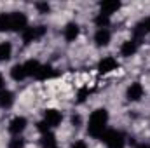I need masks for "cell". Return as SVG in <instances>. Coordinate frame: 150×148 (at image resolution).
<instances>
[{
  "mask_svg": "<svg viewBox=\"0 0 150 148\" xmlns=\"http://www.w3.org/2000/svg\"><path fill=\"white\" fill-rule=\"evenodd\" d=\"M94 25L98 26V28H108L110 26V16H105V14H96V18H94Z\"/></svg>",
  "mask_w": 150,
  "mask_h": 148,
  "instance_id": "20",
  "label": "cell"
},
{
  "mask_svg": "<svg viewBox=\"0 0 150 148\" xmlns=\"http://www.w3.org/2000/svg\"><path fill=\"white\" fill-rule=\"evenodd\" d=\"M117 68H119V63H117V59L113 56H105L98 63V72L100 73H110V72L117 70Z\"/></svg>",
  "mask_w": 150,
  "mask_h": 148,
  "instance_id": "8",
  "label": "cell"
},
{
  "mask_svg": "<svg viewBox=\"0 0 150 148\" xmlns=\"http://www.w3.org/2000/svg\"><path fill=\"white\" fill-rule=\"evenodd\" d=\"M45 33H47V28H45V26H28V28L21 33V38H23V44H25V45H30V44L40 40Z\"/></svg>",
  "mask_w": 150,
  "mask_h": 148,
  "instance_id": "4",
  "label": "cell"
},
{
  "mask_svg": "<svg viewBox=\"0 0 150 148\" xmlns=\"http://www.w3.org/2000/svg\"><path fill=\"white\" fill-rule=\"evenodd\" d=\"M14 101H16V96H14L12 91H9V89L0 91V108L9 110V108L14 105Z\"/></svg>",
  "mask_w": 150,
  "mask_h": 148,
  "instance_id": "13",
  "label": "cell"
},
{
  "mask_svg": "<svg viewBox=\"0 0 150 148\" xmlns=\"http://www.w3.org/2000/svg\"><path fill=\"white\" fill-rule=\"evenodd\" d=\"M142 23V26H143V30H145V33H150V16H147L143 21H140Z\"/></svg>",
  "mask_w": 150,
  "mask_h": 148,
  "instance_id": "25",
  "label": "cell"
},
{
  "mask_svg": "<svg viewBox=\"0 0 150 148\" xmlns=\"http://www.w3.org/2000/svg\"><path fill=\"white\" fill-rule=\"evenodd\" d=\"M108 125V110L107 108H96L89 115V122H87V134L91 138L101 140V136L105 134Z\"/></svg>",
  "mask_w": 150,
  "mask_h": 148,
  "instance_id": "1",
  "label": "cell"
},
{
  "mask_svg": "<svg viewBox=\"0 0 150 148\" xmlns=\"http://www.w3.org/2000/svg\"><path fill=\"white\" fill-rule=\"evenodd\" d=\"M87 94H89V91H87V89H82V91L79 92V103H82V101L86 99V96H87Z\"/></svg>",
  "mask_w": 150,
  "mask_h": 148,
  "instance_id": "27",
  "label": "cell"
},
{
  "mask_svg": "<svg viewBox=\"0 0 150 148\" xmlns=\"http://www.w3.org/2000/svg\"><path fill=\"white\" fill-rule=\"evenodd\" d=\"M25 145H26V141L23 136H12L9 140V148H25Z\"/></svg>",
  "mask_w": 150,
  "mask_h": 148,
  "instance_id": "21",
  "label": "cell"
},
{
  "mask_svg": "<svg viewBox=\"0 0 150 148\" xmlns=\"http://www.w3.org/2000/svg\"><path fill=\"white\" fill-rule=\"evenodd\" d=\"M134 148H150V143H140V145H136Z\"/></svg>",
  "mask_w": 150,
  "mask_h": 148,
  "instance_id": "29",
  "label": "cell"
},
{
  "mask_svg": "<svg viewBox=\"0 0 150 148\" xmlns=\"http://www.w3.org/2000/svg\"><path fill=\"white\" fill-rule=\"evenodd\" d=\"M37 129L40 134H45V132H49L51 131V127L47 125V122H44V120H40V122H37Z\"/></svg>",
  "mask_w": 150,
  "mask_h": 148,
  "instance_id": "23",
  "label": "cell"
},
{
  "mask_svg": "<svg viewBox=\"0 0 150 148\" xmlns=\"http://www.w3.org/2000/svg\"><path fill=\"white\" fill-rule=\"evenodd\" d=\"M44 122H47V125L52 129V127H58L61 122H63V113L59 110H54V108H49V110L44 111Z\"/></svg>",
  "mask_w": 150,
  "mask_h": 148,
  "instance_id": "7",
  "label": "cell"
},
{
  "mask_svg": "<svg viewBox=\"0 0 150 148\" xmlns=\"http://www.w3.org/2000/svg\"><path fill=\"white\" fill-rule=\"evenodd\" d=\"M80 124H82V117L79 113H74L72 115V125L74 127H80Z\"/></svg>",
  "mask_w": 150,
  "mask_h": 148,
  "instance_id": "24",
  "label": "cell"
},
{
  "mask_svg": "<svg viewBox=\"0 0 150 148\" xmlns=\"http://www.w3.org/2000/svg\"><path fill=\"white\" fill-rule=\"evenodd\" d=\"M12 56V44L11 42H0V63L9 61Z\"/></svg>",
  "mask_w": 150,
  "mask_h": 148,
  "instance_id": "17",
  "label": "cell"
},
{
  "mask_svg": "<svg viewBox=\"0 0 150 148\" xmlns=\"http://www.w3.org/2000/svg\"><path fill=\"white\" fill-rule=\"evenodd\" d=\"M54 75H56V70H54L51 65H40L35 78H37V80H47V78H52Z\"/></svg>",
  "mask_w": 150,
  "mask_h": 148,
  "instance_id": "15",
  "label": "cell"
},
{
  "mask_svg": "<svg viewBox=\"0 0 150 148\" xmlns=\"http://www.w3.org/2000/svg\"><path fill=\"white\" fill-rule=\"evenodd\" d=\"M70 148H87V143H86V141H82V140H79V141H75Z\"/></svg>",
  "mask_w": 150,
  "mask_h": 148,
  "instance_id": "26",
  "label": "cell"
},
{
  "mask_svg": "<svg viewBox=\"0 0 150 148\" xmlns=\"http://www.w3.org/2000/svg\"><path fill=\"white\" fill-rule=\"evenodd\" d=\"M9 14H11V32L23 33L28 28V16L25 12H21V11L9 12Z\"/></svg>",
  "mask_w": 150,
  "mask_h": 148,
  "instance_id": "3",
  "label": "cell"
},
{
  "mask_svg": "<svg viewBox=\"0 0 150 148\" xmlns=\"http://www.w3.org/2000/svg\"><path fill=\"white\" fill-rule=\"evenodd\" d=\"M143 94H145V89H143V85H142L140 82H133V84L126 89V98H127V101H131V103L140 101V99L143 98Z\"/></svg>",
  "mask_w": 150,
  "mask_h": 148,
  "instance_id": "6",
  "label": "cell"
},
{
  "mask_svg": "<svg viewBox=\"0 0 150 148\" xmlns=\"http://www.w3.org/2000/svg\"><path fill=\"white\" fill-rule=\"evenodd\" d=\"M26 125H28V120L23 117V115H16V117H12L11 118V122H9V132L12 134V136H21L23 132H25V129H26Z\"/></svg>",
  "mask_w": 150,
  "mask_h": 148,
  "instance_id": "5",
  "label": "cell"
},
{
  "mask_svg": "<svg viewBox=\"0 0 150 148\" xmlns=\"http://www.w3.org/2000/svg\"><path fill=\"white\" fill-rule=\"evenodd\" d=\"M120 7H122V4H120L119 0H105V2L100 4V12L112 18V14H115Z\"/></svg>",
  "mask_w": 150,
  "mask_h": 148,
  "instance_id": "10",
  "label": "cell"
},
{
  "mask_svg": "<svg viewBox=\"0 0 150 148\" xmlns=\"http://www.w3.org/2000/svg\"><path fill=\"white\" fill-rule=\"evenodd\" d=\"M23 66H25V72H26L28 77H35L38 68H40V63H38L37 59H28L26 63H23Z\"/></svg>",
  "mask_w": 150,
  "mask_h": 148,
  "instance_id": "18",
  "label": "cell"
},
{
  "mask_svg": "<svg viewBox=\"0 0 150 148\" xmlns=\"http://www.w3.org/2000/svg\"><path fill=\"white\" fill-rule=\"evenodd\" d=\"M4 32H11V14L9 12L0 14V33Z\"/></svg>",
  "mask_w": 150,
  "mask_h": 148,
  "instance_id": "19",
  "label": "cell"
},
{
  "mask_svg": "<svg viewBox=\"0 0 150 148\" xmlns=\"http://www.w3.org/2000/svg\"><path fill=\"white\" fill-rule=\"evenodd\" d=\"M112 40V32L108 28H98L94 33V44L98 47H107Z\"/></svg>",
  "mask_w": 150,
  "mask_h": 148,
  "instance_id": "9",
  "label": "cell"
},
{
  "mask_svg": "<svg viewBox=\"0 0 150 148\" xmlns=\"http://www.w3.org/2000/svg\"><path fill=\"white\" fill-rule=\"evenodd\" d=\"M28 75L25 72V66H23V63H18V65H14L12 68H11V78L12 80H16V82H21V80H25Z\"/></svg>",
  "mask_w": 150,
  "mask_h": 148,
  "instance_id": "16",
  "label": "cell"
},
{
  "mask_svg": "<svg viewBox=\"0 0 150 148\" xmlns=\"http://www.w3.org/2000/svg\"><path fill=\"white\" fill-rule=\"evenodd\" d=\"M138 45H140V44H138L134 38H129V40H126V42L120 45V54H122L124 58H131V56L136 54Z\"/></svg>",
  "mask_w": 150,
  "mask_h": 148,
  "instance_id": "12",
  "label": "cell"
},
{
  "mask_svg": "<svg viewBox=\"0 0 150 148\" xmlns=\"http://www.w3.org/2000/svg\"><path fill=\"white\" fill-rule=\"evenodd\" d=\"M40 148H58V140L51 131L40 134Z\"/></svg>",
  "mask_w": 150,
  "mask_h": 148,
  "instance_id": "14",
  "label": "cell"
},
{
  "mask_svg": "<svg viewBox=\"0 0 150 148\" xmlns=\"http://www.w3.org/2000/svg\"><path fill=\"white\" fill-rule=\"evenodd\" d=\"M35 7H37V11L40 14H49V12H51V5H49L47 2H37Z\"/></svg>",
  "mask_w": 150,
  "mask_h": 148,
  "instance_id": "22",
  "label": "cell"
},
{
  "mask_svg": "<svg viewBox=\"0 0 150 148\" xmlns=\"http://www.w3.org/2000/svg\"><path fill=\"white\" fill-rule=\"evenodd\" d=\"M101 141L107 145V148H126V136L117 129H107L101 136Z\"/></svg>",
  "mask_w": 150,
  "mask_h": 148,
  "instance_id": "2",
  "label": "cell"
},
{
  "mask_svg": "<svg viewBox=\"0 0 150 148\" xmlns=\"http://www.w3.org/2000/svg\"><path fill=\"white\" fill-rule=\"evenodd\" d=\"M5 89V80H4V77L0 75V91H4Z\"/></svg>",
  "mask_w": 150,
  "mask_h": 148,
  "instance_id": "28",
  "label": "cell"
},
{
  "mask_svg": "<svg viewBox=\"0 0 150 148\" xmlns=\"http://www.w3.org/2000/svg\"><path fill=\"white\" fill-rule=\"evenodd\" d=\"M80 35V26L77 23H68L65 28H63V37L67 42H75Z\"/></svg>",
  "mask_w": 150,
  "mask_h": 148,
  "instance_id": "11",
  "label": "cell"
}]
</instances>
